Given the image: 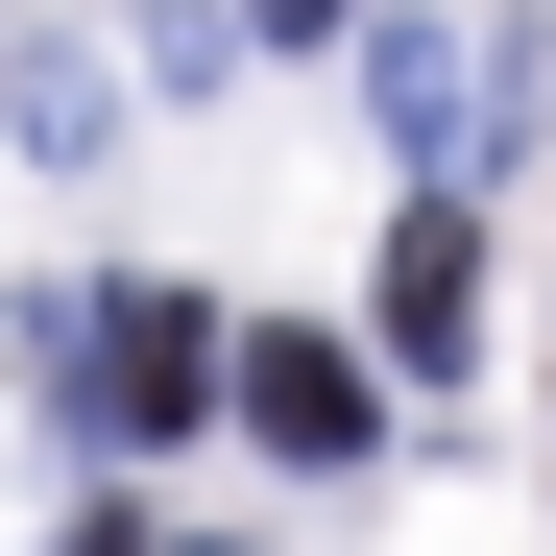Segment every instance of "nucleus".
<instances>
[{
  "label": "nucleus",
  "mask_w": 556,
  "mask_h": 556,
  "mask_svg": "<svg viewBox=\"0 0 556 556\" xmlns=\"http://www.w3.org/2000/svg\"><path fill=\"white\" fill-rule=\"evenodd\" d=\"M49 388H73V412H98L122 459H169V435H194V412H218V315H194V291H98V315H73V291H49Z\"/></svg>",
  "instance_id": "nucleus-1"
},
{
  "label": "nucleus",
  "mask_w": 556,
  "mask_h": 556,
  "mask_svg": "<svg viewBox=\"0 0 556 556\" xmlns=\"http://www.w3.org/2000/svg\"><path fill=\"white\" fill-rule=\"evenodd\" d=\"M363 98H388L412 194H459V169H508V122H532V49H508V25H388V49H363Z\"/></svg>",
  "instance_id": "nucleus-2"
},
{
  "label": "nucleus",
  "mask_w": 556,
  "mask_h": 556,
  "mask_svg": "<svg viewBox=\"0 0 556 556\" xmlns=\"http://www.w3.org/2000/svg\"><path fill=\"white\" fill-rule=\"evenodd\" d=\"M218 412L291 459V484H339V459H388V363L315 339V315H266V339H218Z\"/></svg>",
  "instance_id": "nucleus-3"
},
{
  "label": "nucleus",
  "mask_w": 556,
  "mask_h": 556,
  "mask_svg": "<svg viewBox=\"0 0 556 556\" xmlns=\"http://www.w3.org/2000/svg\"><path fill=\"white\" fill-rule=\"evenodd\" d=\"M388 363H412V388L484 363V194H412L388 218Z\"/></svg>",
  "instance_id": "nucleus-4"
},
{
  "label": "nucleus",
  "mask_w": 556,
  "mask_h": 556,
  "mask_svg": "<svg viewBox=\"0 0 556 556\" xmlns=\"http://www.w3.org/2000/svg\"><path fill=\"white\" fill-rule=\"evenodd\" d=\"M315 25H363V0H266V49H315Z\"/></svg>",
  "instance_id": "nucleus-5"
},
{
  "label": "nucleus",
  "mask_w": 556,
  "mask_h": 556,
  "mask_svg": "<svg viewBox=\"0 0 556 556\" xmlns=\"http://www.w3.org/2000/svg\"><path fill=\"white\" fill-rule=\"evenodd\" d=\"M146 556H242V532H146Z\"/></svg>",
  "instance_id": "nucleus-6"
}]
</instances>
